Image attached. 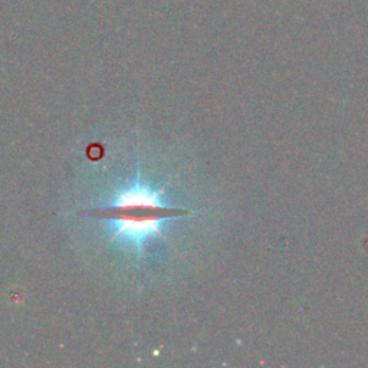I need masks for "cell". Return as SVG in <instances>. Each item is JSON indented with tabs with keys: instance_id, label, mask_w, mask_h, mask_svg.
<instances>
[{
	"instance_id": "6da1fadb",
	"label": "cell",
	"mask_w": 368,
	"mask_h": 368,
	"mask_svg": "<svg viewBox=\"0 0 368 368\" xmlns=\"http://www.w3.org/2000/svg\"><path fill=\"white\" fill-rule=\"evenodd\" d=\"M190 213L181 207L166 204L160 192L140 180L118 192L108 203L88 212L91 217L104 220L111 226L112 240L121 239L138 252L148 239L161 236V226L166 220Z\"/></svg>"
}]
</instances>
